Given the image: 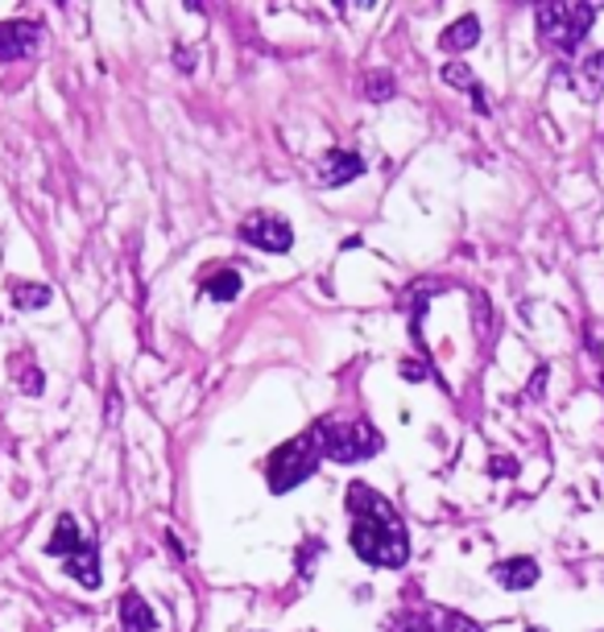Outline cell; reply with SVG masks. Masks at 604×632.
<instances>
[{"mask_svg": "<svg viewBox=\"0 0 604 632\" xmlns=\"http://www.w3.org/2000/svg\"><path fill=\"white\" fill-rule=\"evenodd\" d=\"M348 512H353V550L369 562V567H385L397 571L410 558V537L406 525L394 512V505L373 492L369 484H353L348 488Z\"/></svg>", "mask_w": 604, "mask_h": 632, "instance_id": "cell-1", "label": "cell"}, {"mask_svg": "<svg viewBox=\"0 0 604 632\" xmlns=\"http://www.w3.org/2000/svg\"><path fill=\"white\" fill-rule=\"evenodd\" d=\"M319 459H323V447H319V434H315V426H311L307 434H298L294 443H286V447H278L270 455V463H266L270 488L273 492L298 488V484H303L307 475H315Z\"/></svg>", "mask_w": 604, "mask_h": 632, "instance_id": "cell-2", "label": "cell"}, {"mask_svg": "<svg viewBox=\"0 0 604 632\" xmlns=\"http://www.w3.org/2000/svg\"><path fill=\"white\" fill-rule=\"evenodd\" d=\"M315 434H319L323 459H335V463H360L381 450V434L365 422H319Z\"/></svg>", "mask_w": 604, "mask_h": 632, "instance_id": "cell-3", "label": "cell"}, {"mask_svg": "<svg viewBox=\"0 0 604 632\" xmlns=\"http://www.w3.org/2000/svg\"><path fill=\"white\" fill-rule=\"evenodd\" d=\"M592 21H596V4H542L539 9L542 38L551 41V46H559V50H567V54L588 38Z\"/></svg>", "mask_w": 604, "mask_h": 632, "instance_id": "cell-4", "label": "cell"}, {"mask_svg": "<svg viewBox=\"0 0 604 632\" xmlns=\"http://www.w3.org/2000/svg\"><path fill=\"white\" fill-rule=\"evenodd\" d=\"M241 240L252 248H266V252H286L294 245V227L273 211H252L241 224Z\"/></svg>", "mask_w": 604, "mask_h": 632, "instance_id": "cell-5", "label": "cell"}, {"mask_svg": "<svg viewBox=\"0 0 604 632\" xmlns=\"http://www.w3.org/2000/svg\"><path fill=\"white\" fill-rule=\"evenodd\" d=\"M38 50V25L34 21H4L0 25V62L25 59Z\"/></svg>", "mask_w": 604, "mask_h": 632, "instance_id": "cell-6", "label": "cell"}, {"mask_svg": "<svg viewBox=\"0 0 604 632\" xmlns=\"http://www.w3.org/2000/svg\"><path fill=\"white\" fill-rule=\"evenodd\" d=\"M493 579H497L505 592H526V587L539 583V562L534 558H509V562L493 567Z\"/></svg>", "mask_w": 604, "mask_h": 632, "instance_id": "cell-7", "label": "cell"}, {"mask_svg": "<svg viewBox=\"0 0 604 632\" xmlns=\"http://www.w3.org/2000/svg\"><path fill=\"white\" fill-rule=\"evenodd\" d=\"M365 170V162H360V153H328L323 158V165H319V174H323V183L328 186H344V183H353L356 174Z\"/></svg>", "mask_w": 604, "mask_h": 632, "instance_id": "cell-8", "label": "cell"}, {"mask_svg": "<svg viewBox=\"0 0 604 632\" xmlns=\"http://www.w3.org/2000/svg\"><path fill=\"white\" fill-rule=\"evenodd\" d=\"M63 571L71 574V579H79L84 587H91V592H96V587H100V558H96V546L87 542L79 554L63 558Z\"/></svg>", "mask_w": 604, "mask_h": 632, "instance_id": "cell-9", "label": "cell"}, {"mask_svg": "<svg viewBox=\"0 0 604 632\" xmlns=\"http://www.w3.org/2000/svg\"><path fill=\"white\" fill-rule=\"evenodd\" d=\"M121 620H125V632H153L158 629V616H153V608H149L137 592H128L125 599H121Z\"/></svg>", "mask_w": 604, "mask_h": 632, "instance_id": "cell-10", "label": "cell"}, {"mask_svg": "<svg viewBox=\"0 0 604 632\" xmlns=\"http://www.w3.org/2000/svg\"><path fill=\"white\" fill-rule=\"evenodd\" d=\"M87 542L79 537V525H75V517H59V525H54V533H50V542H46V550L50 554H63V558H71V554H79Z\"/></svg>", "mask_w": 604, "mask_h": 632, "instance_id": "cell-11", "label": "cell"}, {"mask_svg": "<svg viewBox=\"0 0 604 632\" xmlns=\"http://www.w3.org/2000/svg\"><path fill=\"white\" fill-rule=\"evenodd\" d=\"M477 38H480V21L464 17V21H456V25H447L443 50H468V46H477Z\"/></svg>", "mask_w": 604, "mask_h": 632, "instance_id": "cell-12", "label": "cell"}, {"mask_svg": "<svg viewBox=\"0 0 604 632\" xmlns=\"http://www.w3.org/2000/svg\"><path fill=\"white\" fill-rule=\"evenodd\" d=\"M208 294L215 298V302H232V298L241 294V273H232V269H224V273H215V277H208Z\"/></svg>", "mask_w": 604, "mask_h": 632, "instance_id": "cell-13", "label": "cell"}, {"mask_svg": "<svg viewBox=\"0 0 604 632\" xmlns=\"http://www.w3.org/2000/svg\"><path fill=\"white\" fill-rule=\"evenodd\" d=\"M443 79L452 83V87H472V96H480L477 79H472V71H468L464 62H447V66H443Z\"/></svg>", "mask_w": 604, "mask_h": 632, "instance_id": "cell-14", "label": "cell"}, {"mask_svg": "<svg viewBox=\"0 0 604 632\" xmlns=\"http://www.w3.org/2000/svg\"><path fill=\"white\" fill-rule=\"evenodd\" d=\"M435 632H480V624L477 620H468V616H459V612H439Z\"/></svg>", "mask_w": 604, "mask_h": 632, "instance_id": "cell-15", "label": "cell"}, {"mask_svg": "<svg viewBox=\"0 0 604 632\" xmlns=\"http://www.w3.org/2000/svg\"><path fill=\"white\" fill-rule=\"evenodd\" d=\"M390 632H435V624H431L427 616L406 612V616H397V620H390Z\"/></svg>", "mask_w": 604, "mask_h": 632, "instance_id": "cell-16", "label": "cell"}, {"mask_svg": "<svg viewBox=\"0 0 604 632\" xmlns=\"http://www.w3.org/2000/svg\"><path fill=\"white\" fill-rule=\"evenodd\" d=\"M583 75H588V83H583V87H588V96H596V91L604 87V50L596 54V59L583 62Z\"/></svg>", "mask_w": 604, "mask_h": 632, "instance_id": "cell-17", "label": "cell"}, {"mask_svg": "<svg viewBox=\"0 0 604 632\" xmlns=\"http://www.w3.org/2000/svg\"><path fill=\"white\" fill-rule=\"evenodd\" d=\"M50 289L46 286H17V307H46Z\"/></svg>", "mask_w": 604, "mask_h": 632, "instance_id": "cell-18", "label": "cell"}, {"mask_svg": "<svg viewBox=\"0 0 604 632\" xmlns=\"http://www.w3.org/2000/svg\"><path fill=\"white\" fill-rule=\"evenodd\" d=\"M390 91H394V79H385V75L369 79V100H390Z\"/></svg>", "mask_w": 604, "mask_h": 632, "instance_id": "cell-19", "label": "cell"}, {"mask_svg": "<svg viewBox=\"0 0 604 632\" xmlns=\"http://www.w3.org/2000/svg\"><path fill=\"white\" fill-rule=\"evenodd\" d=\"M526 632H546V629H526Z\"/></svg>", "mask_w": 604, "mask_h": 632, "instance_id": "cell-20", "label": "cell"}]
</instances>
